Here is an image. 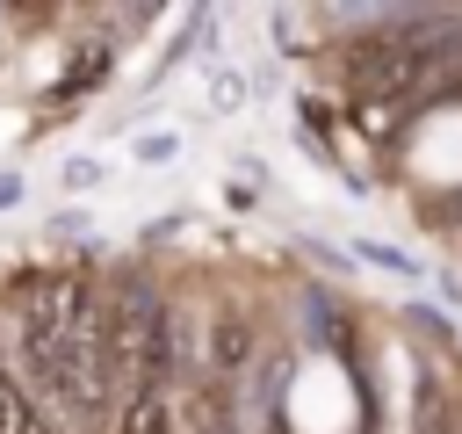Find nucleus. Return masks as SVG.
I'll use <instances>...</instances> for the list:
<instances>
[{
  "label": "nucleus",
  "instance_id": "1",
  "mask_svg": "<svg viewBox=\"0 0 462 434\" xmlns=\"http://www.w3.org/2000/svg\"><path fill=\"white\" fill-rule=\"evenodd\" d=\"M108 354H116V376H130V398L159 383L166 369V304L152 282H116L108 297Z\"/></svg>",
  "mask_w": 462,
  "mask_h": 434
},
{
  "label": "nucleus",
  "instance_id": "2",
  "mask_svg": "<svg viewBox=\"0 0 462 434\" xmlns=\"http://www.w3.org/2000/svg\"><path fill=\"white\" fill-rule=\"evenodd\" d=\"M116 434H173V405H166L159 391H137V398L123 405V420H116Z\"/></svg>",
  "mask_w": 462,
  "mask_h": 434
},
{
  "label": "nucleus",
  "instance_id": "3",
  "mask_svg": "<svg viewBox=\"0 0 462 434\" xmlns=\"http://www.w3.org/2000/svg\"><path fill=\"white\" fill-rule=\"evenodd\" d=\"M0 434H43V420H36V405L22 398V383L0 369Z\"/></svg>",
  "mask_w": 462,
  "mask_h": 434
},
{
  "label": "nucleus",
  "instance_id": "4",
  "mask_svg": "<svg viewBox=\"0 0 462 434\" xmlns=\"http://www.w3.org/2000/svg\"><path fill=\"white\" fill-rule=\"evenodd\" d=\"M419 434H448V391L433 376L419 383Z\"/></svg>",
  "mask_w": 462,
  "mask_h": 434
},
{
  "label": "nucleus",
  "instance_id": "5",
  "mask_svg": "<svg viewBox=\"0 0 462 434\" xmlns=\"http://www.w3.org/2000/svg\"><path fill=\"white\" fill-rule=\"evenodd\" d=\"M245 354V333L238 326H217V362H238Z\"/></svg>",
  "mask_w": 462,
  "mask_h": 434
}]
</instances>
